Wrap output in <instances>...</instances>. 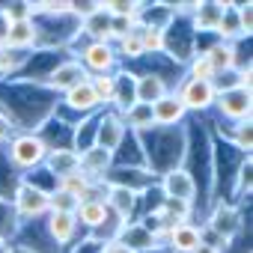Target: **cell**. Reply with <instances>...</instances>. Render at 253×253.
Masks as SVG:
<instances>
[{
  "label": "cell",
  "instance_id": "4dcf8cb0",
  "mask_svg": "<svg viewBox=\"0 0 253 253\" xmlns=\"http://www.w3.org/2000/svg\"><path fill=\"white\" fill-rule=\"evenodd\" d=\"M18 226H21V220H18L15 209H12V203L9 200H0V241L9 244L18 235Z\"/></svg>",
  "mask_w": 253,
  "mask_h": 253
},
{
  "label": "cell",
  "instance_id": "52a82bcc",
  "mask_svg": "<svg viewBox=\"0 0 253 253\" xmlns=\"http://www.w3.org/2000/svg\"><path fill=\"white\" fill-rule=\"evenodd\" d=\"M81 66L86 69V75H110L119 66L116 48L113 42H86L81 48Z\"/></svg>",
  "mask_w": 253,
  "mask_h": 253
},
{
  "label": "cell",
  "instance_id": "8fae6325",
  "mask_svg": "<svg viewBox=\"0 0 253 253\" xmlns=\"http://www.w3.org/2000/svg\"><path fill=\"white\" fill-rule=\"evenodd\" d=\"M116 241H122L125 247L134 250V253H155V250H164V247L158 244V238L143 226V220H125V223H119Z\"/></svg>",
  "mask_w": 253,
  "mask_h": 253
},
{
  "label": "cell",
  "instance_id": "60d3db41",
  "mask_svg": "<svg viewBox=\"0 0 253 253\" xmlns=\"http://www.w3.org/2000/svg\"><path fill=\"white\" fill-rule=\"evenodd\" d=\"M98 250H101V244H98L95 238H89V235H86L78 247H69V253H98Z\"/></svg>",
  "mask_w": 253,
  "mask_h": 253
},
{
  "label": "cell",
  "instance_id": "f1b7e54d",
  "mask_svg": "<svg viewBox=\"0 0 253 253\" xmlns=\"http://www.w3.org/2000/svg\"><path fill=\"white\" fill-rule=\"evenodd\" d=\"M101 9L110 15V18H131V21H140V12H143V3L137 0H98Z\"/></svg>",
  "mask_w": 253,
  "mask_h": 253
},
{
  "label": "cell",
  "instance_id": "836d02e7",
  "mask_svg": "<svg viewBox=\"0 0 253 253\" xmlns=\"http://www.w3.org/2000/svg\"><path fill=\"white\" fill-rule=\"evenodd\" d=\"M250 173H253V161H250V155H244L238 161V167H235V185H232V194L238 200L250 197V188H253V176Z\"/></svg>",
  "mask_w": 253,
  "mask_h": 253
},
{
  "label": "cell",
  "instance_id": "d4e9b609",
  "mask_svg": "<svg viewBox=\"0 0 253 253\" xmlns=\"http://www.w3.org/2000/svg\"><path fill=\"white\" fill-rule=\"evenodd\" d=\"M122 122H125V128H128L131 134H149L152 128H155V116H152V107L149 104H134L131 110H125L122 113Z\"/></svg>",
  "mask_w": 253,
  "mask_h": 253
},
{
  "label": "cell",
  "instance_id": "f35d334b",
  "mask_svg": "<svg viewBox=\"0 0 253 253\" xmlns=\"http://www.w3.org/2000/svg\"><path fill=\"white\" fill-rule=\"evenodd\" d=\"M235 15H238L241 33L250 36V33H253V6H250V3H235Z\"/></svg>",
  "mask_w": 253,
  "mask_h": 253
},
{
  "label": "cell",
  "instance_id": "5b68a950",
  "mask_svg": "<svg viewBox=\"0 0 253 253\" xmlns=\"http://www.w3.org/2000/svg\"><path fill=\"white\" fill-rule=\"evenodd\" d=\"M197 176L185 167H176L164 176H158V191L167 197V200H176V203H188L194 206L197 203Z\"/></svg>",
  "mask_w": 253,
  "mask_h": 253
},
{
  "label": "cell",
  "instance_id": "7a4b0ae2",
  "mask_svg": "<svg viewBox=\"0 0 253 253\" xmlns=\"http://www.w3.org/2000/svg\"><path fill=\"white\" fill-rule=\"evenodd\" d=\"M12 209H15L21 223L48 217V211H51V188H42L36 182L21 179L15 185V191H12Z\"/></svg>",
  "mask_w": 253,
  "mask_h": 253
},
{
  "label": "cell",
  "instance_id": "3957f363",
  "mask_svg": "<svg viewBox=\"0 0 253 253\" xmlns=\"http://www.w3.org/2000/svg\"><path fill=\"white\" fill-rule=\"evenodd\" d=\"M45 158H48V146L36 131H21L6 146V161L15 170H36L45 164Z\"/></svg>",
  "mask_w": 253,
  "mask_h": 253
},
{
  "label": "cell",
  "instance_id": "6da1fadb",
  "mask_svg": "<svg viewBox=\"0 0 253 253\" xmlns=\"http://www.w3.org/2000/svg\"><path fill=\"white\" fill-rule=\"evenodd\" d=\"M143 161L155 176H164L176 167H182L188 155V134L185 128H152L149 134H140Z\"/></svg>",
  "mask_w": 253,
  "mask_h": 253
},
{
  "label": "cell",
  "instance_id": "30bf717a",
  "mask_svg": "<svg viewBox=\"0 0 253 253\" xmlns=\"http://www.w3.org/2000/svg\"><path fill=\"white\" fill-rule=\"evenodd\" d=\"M78 217L69 214V211H48L45 217V232L51 238V244L57 250H69L75 247V238H78Z\"/></svg>",
  "mask_w": 253,
  "mask_h": 253
},
{
  "label": "cell",
  "instance_id": "f546056e",
  "mask_svg": "<svg viewBox=\"0 0 253 253\" xmlns=\"http://www.w3.org/2000/svg\"><path fill=\"white\" fill-rule=\"evenodd\" d=\"M229 146L238 152V155H250L253 152V122L250 119H241L232 125L229 131Z\"/></svg>",
  "mask_w": 253,
  "mask_h": 253
},
{
  "label": "cell",
  "instance_id": "8d00e7d4",
  "mask_svg": "<svg viewBox=\"0 0 253 253\" xmlns=\"http://www.w3.org/2000/svg\"><path fill=\"white\" fill-rule=\"evenodd\" d=\"M51 211H69V214H75L78 211V200L72 194L60 191V188H51Z\"/></svg>",
  "mask_w": 253,
  "mask_h": 253
},
{
  "label": "cell",
  "instance_id": "4316f807",
  "mask_svg": "<svg viewBox=\"0 0 253 253\" xmlns=\"http://www.w3.org/2000/svg\"><path fill=\"white\" fill-rule=\"evenodd\" d=\"M134 30H137V36H140V42H143V54H146V57H161V54H164V30H167V27L137 21Z\"/></svg>",
  "mask_w": 253,
  "mask_h": 253
},
{
  "label": "cell",
  "instance_id": "74e56055",
  "mask_svg": "<svg viewBox=\"0 0 253 253\" xmlns=\"http://www.w3.org/2000/svg\"><path fill=\"white\" fill-rule=\"evenodd\" d=\"M134 24L137 21H131V18H110V42H119L122 36H128L134 30Z\"/></svg>",
  "mask_w": 253,
  "mask_h": 253
},
{
  "label": "cell",
  "instance_id": "cb8c5ba5",
  "mask_svg": "<svg viewBox=\"0 0 253 253\" xmlns=\"http://www.w3.org/2000/svg\"><path fill=\"white\" fill-rule=\"evenodd\" d=\"M170 92V84H167V78L164 75H158V72H143V75H137V101L140 104H155V101H161L164 95Z\"/></svg>",
  "mask_w": 253,
  "mask_h": 253
},
{
  "label": "cell",
  "instance_id": "e575fe53",
  "mask_svg": "<svg viewBox=\"0 0 253 253\" xmlns=\"http://www.w3.org/2000/svg\"><path fill=\"white\" fill-rule=\"evenodd\" d=\"M185 69H188V78H191V81H211V78H214V69L209 66L206 54H200V51L185 63Z\"/></svg>",
  "mask_w": 253,
  "mask_h": 253
},
{
  "label": "cell",
  "instance_id": "484cf974",
  "mask_svg": "<svg viewBox=\"0 0 253 253\" xmlns=\"http://www.w3.org/2000/svg\"><path fill=\"white\" fill-rule=\"evenodd\" d=\"M81 33L89 36V42H110V15L101 9V3H98V12L81 21Z\"/></svg>",
  "mask_w": 253,
  "mask_h": 253
},
{
  "label": "cell",
  "instance_id": "603a6c76",
  "mask_svg": "<svg viewBox=\"0 0 253 253\" xmlns=\"http://www.w3.org/2000/svg\"><path fill=\"white\" fill-rule=\"evenodd\" d=\"M42 167L51 173V179H54V185H57L60 179H66V176H72V173L81 170V155H78L75 149H51Z\"/></svg>",
  "mask_w": 253,
  "mask_h": 253
},
{
  "label": "cell",
  "instance_id": "8992f818",
  "mask_svg": "<svg viewBox=\"0 0 253 253\" xmlns=\"http://www.w3.org/2000/svg\"><path fill=\"white\" fill-rule=\"evenodd\" d=\"M104 185H116L134 194H146L149 188L158 185V176L149 167H110V173L104 176Z\"/></svg>",
  "mask_w": 253,
  "mask_h": 253
},
{
  "label": "cell",
  "instance_id": "9c48e42d",
  "mask_svg": "<svg viewBox=\"0 0 253 253\" xmlns=\"http://www.w3.org/2000/svg\"><path fill=\"white\" fill-rule=\"evenodd\" d=\"M176 95H179V101L185 104V110H194V113L211 110V107H214V98H217L211 81H191V78H185V81L176 86Z\"/></svg>",
  "mask_w": 253,
  "mask_h": 253
},
{
  "label": "cell",
  "instance_id": "ffe728a7",
  "mask_svg": "<svg viewBox=\"0 0 253 253\" xmlns=\"http://www.w3.org/2000/svg\"><path fill=\"white\" fill-rule=\"evenodd\" d=\"M63 107H66V110H72V113H78L81 119H86V116H92L101 104L95 101V92H92L89 81H84V84L72 86L69 92H63Z\"/></svg>",
  "mask_w": 253,
  "mask_h": 253
},
{
  "label": "cell",
  "instance_id": "7402d4cb",
  "mask_svg": "<svg viewBox=\"0 0 253 253\" xmlns=\"http://www.w3.org/2000/svg\"><path fill=\"white\" fill-rule=\"evenodd\" d=\"M113 167V155L104 152L101 146H89L81 152V173L89 179V182H104V176L110 173Z\"/></svg>",
  "mask_w": 253,
  "mask_h": 253
},
{
  "label": "cell",
  "instance_id": "277c9868",
  "mask_svg": "<svg viewBox=\"0 0 253 253\" xmlns=\"http://www.w3.org/2000/svg\"><path fill=\"white\" fill-rule=\"evenodd\" d=\"M203 229L211 232L214 238H220L223 244H229V241L244 229V217H241L238 206H232V203H226V200H214V206H211V211H209Z\"/></svg>",
  "mask_w": 253,
  "mask_h": 253
},
{
  "label": "cell",
  "instance_id": "44dd1931",
  "mask_svg": "<svg viewBox=\"0 0 253 253\" xmlns=\"http://www.w3.org/2000/svg\"><path fill=\"white\" fill-rule=\"evenodd\" d=\"M200 54H206V60H209V66L214 69V75H220V72H232V69H241L238 66V45H232V42H220V39H214L209 48H203Z\"/></svg>",
  "mask_w": 253,
  "mask_h": 253
},
{
  "label": "cell",
  "instance_id": "d590c367",
  "mask_svg": "<svg viewBox=\"0 0 253 253\" xmlns=\"http://www.w3.org/2000/svg\"><path fill=\"white\" fill-rule=\"evenodd\" d=\"M54 188H60V191H66V194H72L78 203H81V197L86 194V188H89V179L78 170V173H72V176H66V179H60Z\"/></svg>",
  "mask_w": 253,
  "mask_h": 253
},
{
  "label": "cell",
  "instance_id": "7c38bea8",
  "mask_svg": "<svg viewBox=\"0 0 253 253\" xmlns=\"http://www.w3.org/2000/svg\"><path fill=\"white\" fill-rule=\"evenodd\" d=\"M128 137V128H125V122H122V116L119 113H113V110H107V113H101L98 116V128H95V146H101L104 152H116L119 146H122V140Z\"/></svg>",
  "mask_w": 253,
  "mask_h": 253
},
{
  "label": "cell",
  "instance_id": "9a60e30c",
  "mask_svg": "<svg viewBox=\"0 0 253 253\" xmlns=\"http://www.w3.org/2000/svg\"><path fill=\"white\" fill-rule=\"evenodd\" d=\"M104 206L110 209V214L116 220H134L137 214V206H140V194L134 191H125V188H116V185H107L104 191Z\"/></svg>",
  "mask_w": 253,
  "mask_h": 253
},
{
  "label": "cell",
  "instance_id": "ba28073f",
  "mask_svg": "<svg viewBox=\"0 0 253 253\" xmlns=\"http://www.w3.org/2000/svg\"><path fill=\"white\" fill-rule=\"evenodd\" d=\"M84 81H89V75H86V69L81 66V60H57V66L45 75L42 86H45L48 92H69L72 86H78V84H84Z\"/></svg>",
  "mask_w": 253,
  "mask_h": 253
},
{
  "label": "cell",
  "instance_id": "ac0fdd59",
  "mask_svg": "<svg viewBox=\"0 0 253 253\" xmlns=\"http://www.w3.org/2000/svg\"><path fill=\"white\" fill-rule=\"evenodd\" d=\"M116 78V89H113V113H125V110H131L137 104V72H128V69H119L113 72Z\"/></svg>",
  "mask_w": 253,
  "mask_h": 253
},
{
  "label": "cell",
  "instance_id": "5bb4252c",
  "mask_svg": "<svg viewBox=\"0 0 253 253\" xmlns=\"http://www.w3.org/2000/svg\"><path fill=\"white\" fill-rule=\"evenodd\" d=\"M250 107H253V101H250L247 89H226V92H217V98H214V110L232 122L250 119Z\"/></svg>",
  "mask_w": 253,
  "mask_h": 253
},
{
  "label": "cell",
  "instance_id": "2e32d148",
  "mask_svg": "<svg viewBox=\"0 0 253 253\" xmlns=\"http://www.w3.org/2000/svg\"><path fill=\"white\" fill-rule=\"evenodd\" d=\"M152 116H155V128H179V125L185 122V116H188V110L179 101L176 89H170L161 101L152 104Z\"/></svg>",
  "mask_w": 253,
  "mask_h": 253
},
{
  "label": "cell",
  "instance_id": "e0dca14e",
  "mask_svg": "<svg viewBox=\"0 0 253 253\" xmlns=\"http://www.w3.org/2000/svg\"><path fill=\"white\" fill-rule=\"evenodd\" d=\"M36 45H39V30L33 18L12 21L3 33V42H0V48H12V51H33Z\"/></svg>",
  "mask_w": 253,
  "mask_h": 253
},
{
  "label": "cell",
  "instance_id": "4fadbf2b",
  "mask_svg": "<svg viewBox=\"0 0 253 253\" xmlns=\"http://www.w3.org/2000/svg\"><path fill=\"white\" fill-rule=\"evenodd\" d=\"M200 244H203V226H197L191 220L170 226L167 238H164V250L167 253H194Z\"/></svg>",
  "mask_w": 253,
  "mask_h": 253
},
{
  "label": "cell",
  "instance_id": "83f0119b",
  "mask_svg": "<svg viewBox=\"0 0 253 253\" xmlns=\"http://www.w3.org/2000/svg\"><path fill=\"white\" fill-rule=\"evenodd\" d=\"M30 66V51H12V48H0V78H15Z\"/></svg>",
  "mask_w": 253,
  "mask_h": 253
},
{
  "label": "cell",
  "instance_id": "d6a6232c",
  "mask_svg": "<svg viewBox=\"0 0 253 253\" xmlns=\"http://www.w3.org/2000/svg\"><path fill=\"white\" fill-rule=\"evenodd\" d=\"M134 27H137V24H134ZM113 48H116V57H119V60H143V57H146L137 30H131L128 36H122L119 42H113Z\"/></svg>",
  "mask_w": 253,
  "mask_h": 253
},
{
  "label": "cell",
  "instance_id": "ee69618b",
  "mask_svg": "<svg viewBox=\"0 0 253 253\" xmlns=\"http://www.w3.org/2000/svg\"><path fill=\"white\" fill-rule=\"evenodd\" d=\"M0 253H6V241H0Z\"/></svg>",
  "mask_w": 253,
  "mask_h": 253
},
{
  "label": "cell",
  "instance_id": "7bdbcfd3",
  "mask_svg": "<svg viewBox=\"0 0 253 253\" xmlns=\"http://www.w3.org/2000/svg\"><path fill=\"white\" fill-rule=\"evenodd\" d=\"M194 253H223V250H217V247H211V244H206V241H203Z\"/></svg>",
  "mask_w": 253,
  "mask_h": 253
},
{
  "label": "cell",
  "instance_id": "ab89813d",
  "mask_svg": "<svg viewBox=\"0 0 253 253\" xmlns=\"http://www.w3.org/2000/svg\"><path fill=\"white\" fill-rule=\"evenodd\" d=\"M12 137H15V122L0 110V143H9Z\"/></svg>",
  "mask_w": 253,
  "mask_h": 253
},
{
  "label": "cell",
  "instance_id": "b9f144b4",
  "mask_svg": "<svg viewBox=\"0 0 253 253\" xmlns=\"http://www.w3.org/2000/svg\"><path fill=\"white\" fill-rule=\"evenodd\" d=\"M98 253H134V250H128L122 241L110 238V241H104V244H101V250H98Z\"/></svg>",
  "mask_w": 253,
  "mask_h": 253
},
{
  "label": "cell",
  "instance_id": "d6986e66",
  "mask_svg": "<svg viewBox=\"0 0 253 253\" xmlns=\"http://www.w3.org/2000/svg\"><path fill=\"white\" fill-rule=\"evenodd\" d=\"M232 3H214V0H206V3H197L194 15H191V30L194 36L200 33H217V24L223 18V12L229 9Z\"/></svg>",
  "mask_w": 253,
  "mask_h": 253
},
{
  "label": "cell",
  "instance_id": "1f68e13d",
  "mask_svg": "<svg viewBox=\"0 0 253 253\" xmlns=\"http://www.w3.org/2000/svg\"><path fill=\"white\" fill-rule=\"evenodd\" d=\"M89 86H92L95 101H98L101 107H110V104H113V89H116L113 72H110V75H89Z\"/></svg>",
  "mask_w": 253,
  "mask_h": 253
}]
</instances>
